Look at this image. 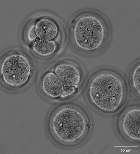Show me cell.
Returning a JSON list of instances; mask_svg holds the SVG:
<instances>
[{"label":"cell","instance_id":"obj_3","mask_svg":"<svg viewBox=\"0 0 140 154\" xmlns=\"http://www.w3.org/2000/svg\"><path fill=\"white\" fill-rule=\"evenodd\" d=\"M91 119L84 108L68 103L57 106L50 113L47 121L49 134L57 144L72 148L82 144L93 128Z\"/></svg>","mask_w":140,"mask_h":154},{"label":"cell","instance_id":"obj_8","mask_svg":"<svg viewBox=\"0 0 140 154\" xmlns=\"http://www.w3.org/2000/svg\"><path fill=\"white\" fill-rule=\"evenodd\" d=\"M34 28L38 38L48 41H54L60 31L57 23L47 17L38 19L34 24Z\"/></svg>","mask_w":140,"mask_h":154},{"label":"cell","instance_id":"obj_1","mask_svg":"<svg viewBox=\"0 0 140 154\" xmlns=\"http://www.w3.org/2000/svg\"><path fill=\"white\" fill-rule=\"evenodd\" d=\"M70 39L75 49L87 56L97 55L106 50L112 36L107 17L98 11L86 9L75 14L70 22Z\"/></svg>","mask_w":140,"mask_h":154},{"label":"cell","instance_id":"obj_2","mask_svg":"<svg viewBox=\"0 0 140 154\" xmlns=\"http://www.w3.org/2000/svg\"><path fill=\"white\" fill-rule=\"evenodd\" d=\"M128 88L123 75L114 68L105 67L93 72L86 84L85 93L91 106L106 115L119 112L126 101Z\"/></svg>","mask_w":140,"mask_h":154},{"label":"cell","instance_id":"obj_10","mask_svg":"<svg viewBox=\"0 0 140 154\" xmlns=\"http://www.w3.org/2000/svg\"><path fill=\"white\" fill-rule=\"evenodd\" d=\"M127 78L131 92L139 100L140 91V63L138 59L134 61L128 70Z\"/></svg>","mask_w":140,"mask_h":154},{"label":"cell","instance_id":"obj_5","mask_svg":"<svg viewBox=\"0 0 140 154\" xmlns=\"http://www.w3.org/2000/svg\"><path fill=\"white\" fill-rule=\"evenodd\" d=\"M54 72L64 85L63 93L78 94L82 87L84 76L77 62L70 60L59 63L55 66Z\"/></svg>","mask_w":140,"mask_h":154},{"label":"cell","instance_id":"obj_9","mask_svg":"<svg viewBox=\"0 0 140 154\" xmlns=\"http://www.w3.org/2000/svg\"><path fill=\"white\" fill-rule=\"evenodd\" d=\"M31 48L35 54L46 58L55 54L59 49V46L55 41L43 40L37 38L32 43Z\"/></svg>","mask_w":140,"mask_h":154},{"label":"cell","instance_id":"obj_4","mask_svg":"<svg viewBox=\"0 0 140 154\" xmlns=\"http://www.w3.org/2000/svg\"><path fill=\"white\" fill-rule=\"evenodd\" d=\"M31 61L23 53L14 51L4 57L1 67L3 84L12 89L25 86L31 79L33 72Z\"/></svg>","mask_w":140,"mask_h":154},{"label":"cell","instance_id":"obj_6","mask_svg":"<svg viewBox=\"0 0 140 154\" xmlns=\"http://www.w3.org/2000/svg\"><path fill=\"white\" fill-rule=\"evenodd\" d=\"M140 108L139 105H131L120 113L117 126L121 136L125 140L134 143L140 141Z\"/></svg>","mask_w":140,"mask_h":154},{"label":"cell","instance_id":"obj_7","mask_svg":"<svg viewBox=\"0 0 140 154\" xmlns=\"http://www.w3.org/2000/svg\"><path fill=\"white\" fill-rule=\"evenodd\" d=\"M41 92L46 97L60 100L64 85L54 72H46L41 78L39 85Z\"/></svg>","mask_w":140,"mask_h":154}]
</instances>
